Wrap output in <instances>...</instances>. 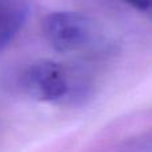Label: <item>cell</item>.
Wrapping results in <instances>:
<instances>
[{
    "instance_id": "1",
    "label": "cell",
    "mask_w": 152,
    "mask_h": 152,
    "mask_svg": "<svg viewBox=\"0 0 152 152\" xmlns=\"http://www.w3.org/2000/svg\"><path fill=\"white\" fill-rule=\"evenodd\" d=\"M19 84L29 97L55 105H75L87 99L89 92L80 72L53 60L29 64L21 72Z\"/></svg>"
},
{
    "instance_id": "2",
    "label": "cell",
    "mask_w": 152,
    "mask_h": 152,
    "mask_svg": "<svg viewBox=\"0 0 152 152\" xmlns=\"http://www.w3.org/2000/svg\"><path fill=\"white\" fill-rule=\"evenodd\" d=\"M43 34L58 52H75L92 40L94 23L84 13L75 11H56L43 20Z\"/></svg>"
},
{
    "instance_id": "3",
    "label": "cell",
    "mask_w": 152,
    "mask_h": 152,
    "mask_svg": "<svg viewBox=\"0 0 152 152\" xmlns=\"http://www.w3.org/2000/svg\"><path fill=\"white\" fill-rule=\"evenodd\" d=\"M28 16V0H0V52L20 34Z\"/></svg>"
},
{
    "instance_id": "4",
    "label": "cell",
    "mask_w": 152,
    "mask_h": 152,
    "mask_svg": "<svg viewBox=\"0 0 152 152\" xmlns=\"http://www.w3.org/2000/svg\"><path fill=\"white\" fill-rule=\"evenodd\" d=\"M124 1L128 3L135 10L142 11V12H150V11H152V0H124Z\"/></svg>"
}]
</instances>
